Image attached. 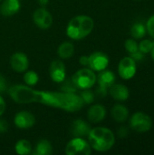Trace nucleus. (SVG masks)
Returning a JSON list of instances; mask_svg holds the SVG:
<instances>
[{"mask_svg":"<svg viewBox=\"0 0 154 155\" xmlns=\"http://www.w3.org/2000/svg\"><path fill=\"white\" fill-rule=\"evenodd\" d=\"M8 94L17 104L39 103L69 113L81 110L84 104L79 94L66 92H48L34 90L28 85L15 84L7 89Z\"/></svg>","mask_w":154,"mask_h":155,"instance_id":"1","label":"nucleus"},{"mask_svg":"<svg viewBox=\"0 0 154 155\" xmlns=\"http://www.w3.org/2000/svg\"><path fill=\"white\" fill-rule=\"evenodd\" d=\"M93 27L94 22L92 17L85 15H76L69 21L66 26V35L73 40H82L92 33Z\"/></svg>","mask_w":154,"mask_h":155,"instance_id":"2","label":"nucleus"},{"mask_svg":"<svg viewBox=\"0 0 154 155\" xmlns=\"http://www.w3.org/2000/svg\"><path fill=\"white\" fill-rule=\"evenodd\" d=\"M88 143L92 149L104 153L113 148L115 143V136L108 128L95 127L91 129L88 134Z\"/></svg>","mask_w":154,"mask_h":155,"instance_id":"3","label":"nucleus"},{"mask_svg":"<svg viewBox=\"0 0 154 155\" xmlns=\"http://www.w3.org/2000/svg\"><path fill=\"white\" fill-rule=\"evenodd\" d=\"M71 80L77 89H91L96 83V74L91 68H82L73 74Z\"/></svg>","mask_w":154,"mask_h":155,"instance_id":"4","label":"nucleus"},{"mask_svg":"<svg viewBox=\"0 0 154 155\" xmlns=\"http://www.w3.org/2000/svg\"><path fill=\"white\" fill-rule=\"evenodd\" d=\"M92 153V148L89 143L83 137H74L65 147L67 155H89Z\"/></svg>","mask_w":154,"mask_h":155,"instance_id":"5","label":"nucleus"},{"mask_svg":"<svg viewBox=\"0 0 154 155\" xmlns=\"http://www.w3.org/2000/svg\"><path fill=\"white\" fill-rule=\"evenodd\" d=\"M131 128L137 133H146L152 127V118L143 112H137L130 119Z\"/></svg>","mask_w":154,"mask_h":155,"instance_id":"6","label":"nucleus"},{"mask_svg":"<svg viewBox=\"0 0 154 155\" xmlns=\"http://www.w3.org/2000/svg\"><path fill=\"white\" fill-rule=\"evenodd\" d=\"M99 87L96 90V94L100 97H104L107 94V89L110 88L115 82V74L109 70L101 71L98 76H96Z\"/></svg>","mask_w":154,"mask_h":155,"instance_id":"7","label":"nucleus"},{"mask_svg":"<svg viewBox=\"0 0 154 155\" xmlns=\"http://www.w3.org/2000/svg\"><path fill=\"white\" fill-rule=\"evenodd\" d=\"M118 74L124 80L132 79L136 74V63L131 56L123 57L118 65Z\"/></svg>","mask_w":154,"mask_h":155,"instance_id":"8","label":"nucleus"},{"mask_svg":"<svg viewBox=\"0 0 154 155\" xmlns=\"http://www.w3.org/2000/svg\"><path fill=\"white\" fill-rule=\"evenodd\" d=\"M109 57L105 53L94 52L89 55V68L95 72L105 70L109 65Z\"/></svg>","mask_w":154,"mask_h":155,"instance_id":"9","label":"nucleus"},{"mask_svg":"<svg viewBox=\"0 0 154 155\" xmlns=\"http://www.w3.org/2000/svg\"><path fill=\"white\" fill-rule=\"evenodd\" d=\"M33 20L34 25L40 29H48L53 24V16L44 7L37 8L34 12Z\"/></svg>","mask_w":154,"mask_h":155,"instance_id":"10","label":"nucleus"},{"mask_svg":"<svg viewBox=\"0 0 154 155\" xmlns=\"http://www.w3.org/2000/svg\"><path fill=\"white\" fill-rule=\"evenodd\" d=\"M49 75L57 84H62L66 78V68L63 61L54 60L49 66Z\"/></svg>","mask_w":154,"mask_h":155,"instance_id":"11","label":"nucleus"},{"mask_svg":"<svg viewBox=\"0 0 154 155\" xmlns=\"http://www.w3.org/2000/svg\"><path fill=\"white\" fill-rule=\"evenodd\" d=\"M15 125L19 129H29L32 128L35 124L34 115L27 111H20L18 112L14 118Z\"/></svg>","mask_w":154,"mask_h":155,"instance_id":"12","label":"nucleus"},{"mask_svg":"<svg viewBox=\"0 0 154 155\" xmlns=\"http://www.w3.org/2000/svg\"><path fill=\"white\" fill-rule=\"evenodd\" d=\"M10 65L16 73L25 72L29 67V60L27 55L22 52H16L10 58Z\"/></svg>","mask_w":154,"mask_h":155,"instance_id":"13","label":"nucleus"},{"mask_svg":"<svg viewBox=\"0 0 154 155\" xmlns=\"http://www.w3.org/2000/svg\"><path fill=\"white\" fill-rule=\"evenodd\" d=\"M91 126L88 123L84 121L83 119H77L72 123L71 125V134L74 137H84L88 136Z\"/></svg>","mask_w":154,"mask_h":155,"instance_id":"14","label":"nucleus"},{"mask_svg":"<svg viewBox=\"0 0 154 155\" xmlns=\"http://www.w3.org/2000/svg\"><path fill=\"white\" fill-rule=\"evenodd\" d=\"M105 116H106V109L104 106L101 104L92 105L87 112L88 120L93 124L101 123L102 121L104 120Z\"/></svg>","mask_w":154,"mask_h":155,"instance_id":"15","label":"nucleus"},{"mask_svg":"<svg viewBox=\"0 0 154 155\" xmlns=\"http://www.w3.org/2000/svg\"><path fill=\"white\" fill-rule=\"evenodd\" d=\"M21 8L19 0H5L0 5V14L4 16H12Z\"/></svg>","mask_w":154,"mask_h":155,"instance_id":"16","label":"nucleus"},{"mask_svg":"<svg viewBox=\"0 0 154 155\" xmlns=\"http://www.w3.org/2000/svg\"><path fill=\"white\" fill-rule=\"evenodd\" d=\"M109 93L111 96L117 101H126L129 96H130V92L129 89L121 84H113L109 90Z\"/></svg>","mask_w":154,"mask_h":155,"instance_id":"17","label":"nucleus"},{"mask_svg":"<svg viewBox=\"0 0 154 155\" xmlns=\"http://www.w3.org/2000/svg\"><path fill=\"white\" fill-rule=\"evenodd\" d=\"M112 117L117 123H123L128 119L129 111L123 104H115L111 111Z\"/></svg>","mask_w":154,"mask_h":155,"instance_id":"18","label":"nucleus"},{"mask_svg":"<svg viewBox=\"0 0 154 155\" xmlns=\"http://www.w3.org/2000/svg\"><path fill=\"white\" fill-rule=\"evenodd\" d=\"M53 153V146L52 143L45 139L40 140L34 148V151L33 152V154L34 155H49Z\"/></svg>","mask_w":154,"mask_h":155,"instance_id":"19","label":"nucleus"},{"mask_svg":"<svg viewBox=\"0 0 154 155\" xmlns=\"http://www.w3.org/2000/svg\"><path fill=\"white\" fill-rule=\"evenodd\" d=\"M74 53V46L70 42H64L57 48V54L62 59L70 58Z\"/></svg>","mask_w":154,"mask_h":155,"instance_id":"20","label":"nucleus"},{"mask_svg":"<svg viewBox=\"0 0 154 155\" xmlns=\"http://www.w3.org/2000/svg\"><path fill=\"white\" fill-rule=\"evenodd\" d=\"M15 151L17 154L27 155L32 153V144L25 139L19 140L15 145Z\"/></svg>","mask_w":154,"mask_h":155,"instance_id":"21","label":"nucleus"},{"mask_svg":"<svg viewBox=\"0 0 154 155\" xmlns=\"http://www.w3.org/2000/svg\"><path fill=\"white\" fill-rule=\"evenodd\" d=\"M146 27L142 23H136L131 28V35L135 39H141L146 35Z\"/></svg>","mask_w":154,"mask_h":155,"instance_id":"22","label":"nucleus"},{"mask_svg":"<svg viewBox=\"0 0 154 155\" xmlns=\"http://www.w3.org/2000/svg\"><path fill=\"white\" fill-rule=\"evenodd\" d=\"M39 81V76L38 74L35 73L34 71H27L24 74V82L25 83L26 85L28 86H34Z\"/></svg>","mask_w":154,"mask_h":155,"instance_id":"23","label":"nucleus"},{"mask_svg":"<svg viewBox=\"0 0 154 155\" xmlns=\"http://www.w3.org/2000/svg\"><path fill=\"white\" fill-rule=\"evenodd\" d=\"M80 96L84 104H90L94 101V94L90 89H84L82 90Z\"/></svg>","mask_w":154,"mask_h":155,"instance_id":"24","label":"nucleus"},{"mask_svg":"<svg viewBox=\"0 0 154 155\" xmlns=\"http://www.w3.org/2000/svg\"><path fill=\"white\" fill-rule=\"evenodd\" d=\"M139 50L141 52H143V54H148L152 51V47H153V42L151 41V40H143L139 45Z\"/></svg>","mask_w":154,"mask_h":155,"instance_id":"25","label":"nucleus"},{"mask_svg":"<svg viewBox=\"0 0 154 155\" xmlns=\"http://www.w3.org/2000/svg\"><path fill=\"white\" fill-rule=\"evenodd\" d=\"M124 46L127 52H129L130 54H133L136 51L139 50V46L138 44L135 40L133 39H127L124 43Z\"/></svg>","mask_w":154,"mask_h":155,"instance_id":"26","label":"nucleus"},{"mask_svg":"<svg viewBox=\"0 0 154 155\" xmlns=\"http://www.w3.org/2000/svg\"><path fill=\"white\" fill-rule=\"evenodd\" d=\"M62 90L63 92H66V93H75L77 88L75 87V85L73 84L72 80L65 82V80L63 82V86H62Z\"/></svg>","mask_w":154,"mask_h":155,"instance_id":"27","label":"nucleus"},{"mask_svg":"<svg viewBox=\"0 0 154 155\" xmlns=\"http://www.w3.org/2000/svg\"><path fill=\"white\" fill-rule=\"evenodd\" d=\"M146 30L149 33V35L154 39V15H152L146 24Z\"/></svg>","mask_w":154,"mask_h":155,"instance_id":"28","label":"nucleus"},{"mask_svg":"<svg viewBox=\"0 0 154 155\" xmlns=\"http://www.w3.org/2000/svg\"><path fill=\"white\" fill-rule=\"evenodd\" d=\"M131 54L130 56L136 62V61H142L144 58V54H143V52L138 50V51H136V52H134L133 54Z\"/></svg>","mask_w":154,"mask_h":155,"instance_id":"29","label":"nucleus"},{"mask_svg":"<svg viewBox=\"0 0 154 155\" xmlns=\"http://www.w3.org/2000/svg\"><path fill=\"white\" fill-rule=\"evenodd\" d=\"M7 90V83L5 78L0 74V94L5 93Z\"/></svg>","mask_w":154,"mask_h":155,"instance_id":"30","label":"nucleus"},{"mask_svg":"<svg viewBox=\"0 0 154 155\" xmlns=\"http://www.w3.org/2000/svg\"><path fill=\"white\" fill-rule=\"evenodd\" d=\"M79 63H80V64H82L83 66H88V65H89V56L82 55V56L79 58Z\"/></svg>","mask_w":154,"mask_h":155,"instance_id":"31","label":"nucleus"},{"mask_svg":"<svg viewBox=\"0 0 154 155\" xmlns=\"http://www.w3.org/2000/svg\"><path fill=\"white\" fill-rule=\"evenodd\" d=\"M5 111V102L4 98L0 95V117L4 114Z\"/></svg>","mask_w":154,"mask_h":155,"instance_id":"32","label":"nucleus"},{"mask_svg":"<svg viewBox=\"0 0 154 155\" xmlns=\"http://www.w3.org/2000/svg\"><path fill=\"white\" fill-rule=\"evenodd\" d=\"M128 134V131L125 127H121L118 131V135L120 137H125Z\"/></svg>","mask_w":154,"mask_h":155,"instance_id":"33","label":"nucleus"},{"mask_svg":"<svg viewBox=\"0 0 154 155\" xmlns=\"http://www.w3.org/2000/svg\"><path fill=\"white\" fill-rule=\"evenodd\" d=\"M7 129V124H5V121H0V133H4L5 132Z\"/></svg>","mask_w":154,"mask_h":155,"instance_id":"34","label":"nucleus"},{"mask_svg":"<svg viewBox=\"0 0 154 155\" xmlns=\"http://www.w3.org/2000/svg\"><path fill=\"white\" fill-rule=\"evenodd\" d=\"M39 5L42 6V7H44L48 3H49V0H37Z\"/></svg>","mask_w":154,"mask_h":155,"instance_id":"35","label":"nucleus"},{"mask_svg":"<svg viewBox=\"0 0 154 155\" xmlns=\"http://www.w3.org/2000/svg\"><path fill=\"white\" fill-rule=\"evenodd\" d=\"M152 59L154 60V42H153V47H152Z\"/></svg>","mask_w":154,"mask_h":155,"instance_id":"36","label":"nucleus"},{"mask_svg":"<svg viewBox=\"0 0 154 155\" xmlns=\"http://www.w3.org/2000/svg\"><path fill=\"white\" fill-rule=\"evenodd\" d=\"M137 1H140V0H137Z\"/></svg>","mask_w":154,"mask_h":155,"instance_id":"37","label":"nucleus"},{"mask_svg":"<svg viewBox=\"0 0 154 155\" xmlns=\"http://www.w3.org/2000/svg\"><path fill=\"white\" fill-rule=\"evenodd\" d=\"M0 1H1V0H0Z\"/></svg>","mask_w":154,"mask_h":155,"instance_id":"38","label":"nucleus"}]
</instances>
